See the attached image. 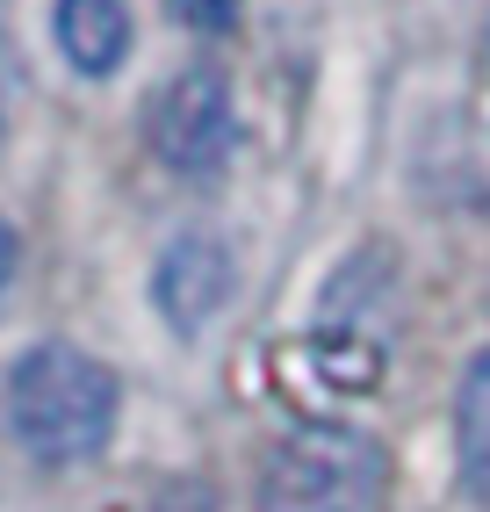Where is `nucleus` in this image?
I'll return each instance as SVG.
<instances>
[{"label": "nucleus", "mask_w": 490, "mask_h": 512, "mask_svg": "<svg viewBox=\"0 0 490 512\" xmlns=\"http://www.w3.org/2000/svg\"><path fill=\"white\" fill-rule=\"evenodd\" d=\"M116 404V368L73 339H44L8 368V433L44 469L94 462L116 440Z\"/></svg>", "instance_id": "nucleus-1"}, {"label": "nucleus", "mask_w": 490, "mask_h": 512, "mask_svg": "<svg viewBox=\"0 0 490 512\" xmlns=\"http://www.w3.org/2000/svg\"><path fill=\"white\" fill-rule=\"evenodd\" d=\"M390 462H382L375 433L310 419L296 426L260 469V512H375Z\"/></svg>", "instance_id": "nucleus-2"}, {"label": "nucleus", "mask_w": 490, "mask_h": 512, "mask_svg": "<svg viewBox=\"0 0 490 512\" xmlns=\"http://www.w3.org/2000/svg\"><path fill=\"white\" fill-rule=\"evenodd\" d=\"M145 138L159 152L166 174L181 181H209L238 145V109H231V80L217 65H188L152 94V116H145Z\"/></svg>", "instance_id": "nucleus-3"}, {"label": "nucleus", "mask_w": 490, "mask_h": 512, "mask_svg": "<svg viewBox=\"0 0 490 512\" xmlns=\"http://www.w3.org/2000/svg\"><path fill=\"white\" fill-rule=\"evenodd\" d=\"M231 289H238V260H231V246L217 231H181L152 267V303L181 339L217 325L231 311Z\"/></svg>", "instance_id": "nucleus-4"}, {"label": "nucleus", "mask_w": 490, "mask_h": 512, "mask_svg": "<svg viewBox=\"0 0 490 512\" xmlns=\"http://www.w3.org/2000/svg\"><path fill=\"white\" fill-rule=\"evenodd\" d=\"M51 37L80 80H109L130 58V0H58Z\"/></svg>", "instance_id": "nucleus-5"}, {"label": "nucleus", "mask_w": 490, "mask_h": 512, "mask_svg": "<svg viewBox=\"0 0 490 512\" xmlns=\"http://www.w3.org/2000/svg\"><path fill=\"white\" fill-rule=\"evenodd\" d=\"M454 469H462V491L490 505V354H476L454 390Z\"/></svg>", "instance_id": "nucleus-6"}, {"label": "nucleus", "mask_w": 490, "mask_h": 512, "mask_svg": "<svg viewBox=\"0 0 490 512\" xmlns=\"http://www.w3.org/2000/svg\"><path fill=\"white\" fill-rule=\"evenodd\" d=\"M173 15H181L195 37H224V29L238 22V0H173Z\"/></svg>", "instance_id": "nucleus-7"}, {"label": "nucleus", "mask_w": 490, "mask_h": 512, "mask_svg": "<svg viewBox=\"0 0 490 512\" xmlns=\"http://www.w3.org/2000/svg\"><path fill=\"white\" fill-rule=\"evenodd\" d=\"M15 101H22V58H15L8 22H0V138H8V123H15Z\"/></svg>", "instance_id": "nucleus-8"}, {"label": "nucleus", "mask_w": 490, "mask_h": 512, "mask_svg": "<svg viewBox=\"0 0 490 512\" xmlns=\"http://www.w3.org/2000/svg\"><path fill=\"white\" fill-rule=\"evenodd\" d=\"M8 282H15V231L0 224V303H8Z\"/></svg>", "instance_id": "nucleus-9"}, {"label": "nucleus", "mask_w": 490, "mask_h": 512, "mask_svg": "<svg viewBox=\"0 0 490 512\" xmlns=\"http://www.w3.org/2000/svg\"><path fill=\"white\" fill-rule=\"evenodd\" d=\"M483 94H490V51H483Z\"/></svg>", "instance_id": "nucleus-10"}]
</instances>
